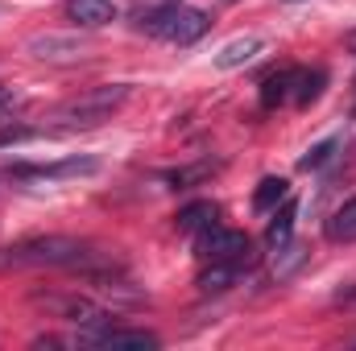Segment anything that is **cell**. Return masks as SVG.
<instances>
[{"instance_id": "obj_18", "label": "cell", "mask_w": 356, "mask_h": 351, "mask_svg": "<svg viewBox=\"0 0 356 351\" xmlns=\"http://www.w3.org/2000/svg\"><path fill=\"white\" fill-rule=\"evenodd\" d=\"M220 170V162H195V166H182V170H170L166 182L175 186V190H186V186H195V182H203V178H211Z\"/></svg>"}, {"instance_id": "obj_16", "label": "cell", "mask_w": 356, "mask_h": 351, "mask_svg": "<svg viewBox=\"0 0 356 351\" xmlns=\"http://www.w3.org/2000/svg\"><path fill=\"white\" fill-rule=\"evenodd\" d=\"M294 215H298V207H294L290 198L282 203V211H273V219H269V232H266L269 248H282V244L290 240V232H294Z\"/></svg>"}, {"instance_id": "obj_1", "label": "cell", "mask_w": 356, "mask_h": 351, "mask_svg": "<svg viewBox=\"0 0 356 351\" xmlns=\"http://www.w3.org/2000/svg\"><path fill=\"white\" fill-rule=\"evenodd\" d=\"M99 252H91L83 240L75 236H33V240H17L0 252V264L8 268H99Z\"/></svg>"}, {"instance_id": "obj_15", "label": "cell", "mask_w": 356, "mask_h": 351, "mask_svg": "<svg viewBox=\"0 0 356 351\" xmlns=\"http://www.w3.org/2000/svg\"><path fill=\"white\" fill-rule=\"evenodd\" d=\"M175 4H182V0H137V4L129 8V17H133V25H137V29H145V33H149V29H154V25H158Z\"/></svg>"}, {"instance_id": "obj_23", "label": "cell", "mask_w": 356, "mask_h": 351, "mask_svg": "<svg viewBox=\"0 0 356 351\" xmlns=\"http://www.w3.org/2000/svg\"><path fill=\"white\" fill-rule=\"evenodd\" d=\"M336 302H340V306H356V289H340Z\"/></svg>"}, {"instance_id": "obj_5", "label": "cell", "mask_w": 356, "mask_h": 351, "mask_svg": "<svg viewBox=\"0 0 356 351\" xmlns=\"http://www.w3.org/2000/svg\"><path fill=\"white\" fill-rule=\"evenodd\" d=\"M211 29V17L203 12V8H191V4H175L149 33L154 37H166V42H175V46H191V42H199L203 33Z\"/></svg>"}, {"instance_id": "obj_19", "label": "cell", "mask_w": 356, "mask_h": 351, "mask_svg": "<svg viewBox=\"0 0 356 351\" xmlns=\"http://www.w3.org/2000/svg\"><path fill=\"white\" fill-rule=\"evenodd\" d=\"M323 83H327V71H298V83H294V103H311V99H319Z\"/></svg>"}, {"instance_id": "obj_2", "label": "cell", "mask_w": 356, "mask_h": 351, "mask_svg": "<svg viewBox=\"0 0 356 351\" xmlns=\"http://www.w3.org/2000/svg\"><path fill=\"white\" fill-rule=\"evenodd\" d=\"M129 95H133L129 83H104V87H91L83 95H75V99H67L63 108H54L50 120L58 128H95V124L112 120L129 103Z\"/></svg>"}, {"instance_id": "obj_24", "label": "cell", "mask_w": 356, "mask_h": 351, "mask_svg": "<svg viewBox=\"0 0 356 351\" xmlns=\"http://www.w3.org/2000/svg\"><path fill=\"white\" fill-rule=\"evenodd\" d=\"M344 46H348V50L356 54V29H348V33H344Z\"/></svg>"}, {"instance_id": "obj_3", "label": "cell", "mask_w": 356, "mask_h": 351, "mask_svg": "<svg viewBox=\"0 0 356 351\" xmlns=\"http://www.w3.org/2000/svg\"><path fill=\"white\" fill-rule=\"evenodd\" d=\"M195 248H199L203 261H232V264H241V268H249V264L257 261V257H253V240H249L245 232L220 228V223L203 228V232L195 236Z\"/></svg>"}, {"instance_id": "obj_22", "label": "cell", "mask_w": 356, "mask_h": 351, "mask_svg": "<svg viewBox=\"0 0 356 351\" xmlns=\"http://www.w3.org/2000/svg\"><path fill=\"white\" fill-rule=\"evenodd\" d=\"M17 108H21V95H17L13 87H0V120H4V116H13Z\"/></svg>"}, {"instance_id": "obj_14", "label": "cell", "mask_w": 356, "mask_h": 351, "mask_svg": "<svg viewBox=\"0 0 356 351\" xmlns=\"http://www.w3.org/2000/svg\"><path fill=\"white\" fill-rule=\"evenodd\" d=\"M327 240L332 244H356V198H348L332 219H327Z\"/></svg>"}, {"instance_id": "obj_17", "label": "cell", "mask_w": 356, "mask_h": 351, "mask_svg": "<svg viewBox=\"0 0 356 351\" xmlns=\"http://www.w3.org/2000/svg\"><path fill=\"white\" fill-rule=\"evenodd\" d=\"M290 198V182L286 178H261V186H257V194H253V207L257 211H273L277 203H286Z\"/></svg>"}, {"instance_id": "obj_20", "label": "cell", "mask_w": 356, "mask_h": 351, "mask_svg": "<svg viewBox=\"0 0 356 351\" xmlns=\"http://www.w3.org/2000/svg\"><path fill=\"white\" fill-rule=\"evenodd\" d=\"M340 145H344L340 137H327V141H319L315 149H307V157H302L298 166H302V170H319V166H327V162L336 157V149H340Z\"/></svg>"}, {"instance_id": "obj_7", "label": "cell", "mask_w": 356, "mask_h": 351, "mask_svg": "<svg viewBox=\"0 0 356 351\" xmlns=\"http://www.w3.org/2000/svg\"><path fill=\"white\" fill-rule=\"evenodd\" d=\"M29 54L42 62H79L88 54V46L79 37H58V33H38L29 37Z\"/></svg>"}, {"instance_id": "obj_10", "label": "cell", "mask_w": 356, "mask_h": 351, "mask_svg": "<svg viewBox=\"0 0 356 351\" xmlns=\"http://www.w3.org/2000/svg\"><path fill=\"white\" fill-rule=\"evenodd\" d=\"M294 83H298V67H282V71L266 75V79H261V103H266V108L286 103V99L294 95Z\"/></svg>"}, {"instance_id": "obj_26", "label": "cell", "mask_w": 356, "mask_h": 351, "mask_svg": "<svg viewBox=\"0 0 356 351\" xmlns=\"http://www.w3.org/2000/svg\"><path fill=\"white\" fill-rule=\"evenodd\" d=\"M353 343H356V339H353Z\"/></svg>"}, {"instance_id": "obj_6", "label": "cell", "mask_w": 356, "mask_h": 351, "mask_svg": "<svg viewBox=\"0 0 356 351\" xmlns=\"http://www.w3.org/2000/svg\"><path fill=\"white\" fill-rule=\"evenodd\" d=\"M79 339L83 343H95V348H112V351H124V348H133V351H154V348H162V339L154 335V331H133V327H99V331H79Z\"/></svg>"}, {"instance_id": "obj_13", "label": "cell", "mask_w": 356, "mask_h": 351, "mask_svg": "<svg viewBox=\"0 0 356 351\" xmlns=\"http://www.w3.org/2000/svg\"><path fill=\"white\" fill-rule=\"evenodd\" d=\"M216 219H220V207H216V203H207V198H203V203H186V207L178 211V232L199 236V232L211 228Z\"/></svg>"}, {"instance_id": "obj_11", "label": "cell", "mask_w": 356, "mask_h": 351, "mask_svg": "<svg viewBox=\"0 0 356 351\" xmlns=\"http://www.w3.org/2000/svg\"><path fill=\"white\" fill-rule=\"evenodd\" d=\"M241 264H232V261H211L203 273H199V289L203 293H224V289H232L236 281H241Z\"/></svg>"}, {"instance_id": "obj_21", "label": "cell", "mask_w": 356, "mask_h": 351, "mask_svg": "<svg viewBox=\"0 0 356 351\" xmlns=\"http://www.w3.org/2000/svg\"><path fill=\"white\" fill-rule=\"evenodd\" d=\"M33 137H38V128H25V124H4V128H0V149L21 145V141H33Z\"/></svg>"}, {"instance_id": "obj_4", "label": "cell", "mask_w": 356, "mask_h": 351, "mask_svg": "<svg viewBox=\"0 0 356 351\" xmlns=\"http://www.w3.org/2000/svg\"><path fill=\"white\" fill-rule=\"evenodd\" d=\"M33 306L50 310L54 318L75 323V327H83V331H99V327L112 323V314H108L104 306H95L88 298H75V293H33Z\"/></svg>"}, {"instance_id": "obj_12", "label": "cell", "mask_w": 356, "mask_h": 351, "mask_svg": "<svg viewBox=\"0 0 356 351\" xmlns=\"http://www.w3.org/2000/svg\"><path fill=\"white\" fill-rule=\"evenodd\" d=\"M257 54H261V37H236V42H228V46L216 54V67H220V71H236V67L253 62Z\"/></svg>"}, {"instance_id": "obj_25", "label": "cell", "mask_w": 356, "mask_h": 351, "mask_svg": "<svg viewBox=\"0 0 356 351\" xmlns=\"http://www.w3.org/2000/svg\"><path fill=\"white\" fill-rule=\"evenodd\" d=\"M224 4H236V0H224Z\"/></svg>"}, {"instance_id": "obj_9", "label": "cell", "mask_w": 356, "mask_h": 351, "mask_svg": "<svg viewBox=\"0 0 356 351\" xmlns=\"http://www.w3.org/2000/svg\"><path fill=\"white\" fill-rule=\"evenodd\" d=\"M67 17L79 29H99V25L116 21V4L112 0H67Z\"/></svg>"}, {"instance_id": "obj_8", "label": "cell", "mask_w": 356, "mask_h": 351, "mask_svg": "<svg viewBox=\"0 0 356 351\" xmlns=\"http://www.w3.org/2000/svg\"><path fill=\"white\" fill-rule=\"evenodd\" d=\"M99 162L95 157H67L54 166H13V178H38V182H58V178H79V174H95Z\"/></svg>"}]
</instances>
